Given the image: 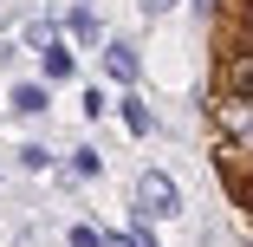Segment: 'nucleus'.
<instances>
[{
	"instance_id": "14",
	"label": "nucleus",
	"mask_w": 253,
	"mask_h": 247,
	"mask_svg": "<svg viewBox=\"0 0 253 247\" xmlns=\"http://www.w3.org/2000/svg\"><path fill=\"white\" fill-rule=\"evenodd\" d=\"M175 7V0H143V13H169Z\"/></svg>"
},
{
	"instance_id": "2",
	"label": "nucleus",
	"mask_w": 253,
	"mask_h": 247,
	"mask_svg": "<svg viewBox=\"0 0 253 247\" xmlns=\"http://www.w3.org/2000/svg\"><path fill=\"white\" fill-rule=\"evenodd\" d=\"M221 98L253 104V52H247V46H234V52L221 59Z\"/></svg>"
},
{
	"instance_id": "7",
	"label": "nucleus",
	"mask_w": 253,
	"mask_h": 247,
	"mask_svg": "<svg viewBox=\"0 0 253 247\" xmlns=\"http://www.w3.org/2000/svg\"><path fill=\"white\" fill-rule=\"evenodd\" d=\"M117 117H124V130H130V137H149V130H156V117L143 111V98H136V85L124 91V104H117Z\"/></svg>"
},
{
	"instance_id": "5",
	"label": "nucleus",
	"mask_w": 253,
	"mask_h": 247,
	"mask_svg": "<svg viewBox=\"0 0 253 247\" xmlns=\"http://www.w3.org/2000/svg\"><path fill=\"white\" fill-rule=\"evenodd\" d=\"M65 39L72 46H104V20H97L91 7H72L65 13Z\"/></svg>"
},
{
	"instance_id": "8",
	"label": "nucleus",
	"mask_w": 253,
	"mask_h": 247,
	"mask_svg": "<svg viewBox=\"0 0 253 247\" xmlns=\"http://www.w3.org/2000/svg\"><path fill=\"white\" fill-rule=\"evenodd\" d=\"M104 247H156V234H149V221H143V215H130V228L104 234Z\"/></svg>"
},
{
	"instance_id": "12",
	"label": "nucleus",
	"mask_w": 253,
	"mask_h": 247,
	"mask_svg": "<svg viewBox=\"0 0 253 247\" xmlns=\"http://www.w3.org/2000/svg\"><path fill=\"white\" fill-rule=\"evenodd\" d=\"M234 46H247V52H253V0L240 7V26H234Z\"/></svg>"
},
{
	"instance_id": "1",
	"label": "nucleus",
	"mask_w": 253,
	"mask_h": 247,
	"mask_svg": "<svg viewBox=\"0 0 253 247\" xmlns=\"http://www.w3.org/2000/svg\"><path fill=\"white\" fill-rule=\"evenodd\" d=\"M136 215H143V221H169V215H182V189H175L169 169H143V176H136Z\"/></svg>"
},
{
	"instance_id": "3",
	"label": "nucleus",
	"mask_w": 253,
	"mask_h": 247,
	"mask_svg": "<svg viewBox=\"0 0 253 247\" xmlns=\"http://www.w3.org/2000/svg\"><path fill=\"white\" fill-rule=\"evenodd\" d=\"M214 124L227 143H240V150H253V104H240V98H221L214 104Z\"/></svg>"
},
{
	"instance_id": "6",
	"label": "nucleus",
	"mask_w": 253,
	"mask_h": 247,
	"mask_svg": "<svg viewBox=\"0 0 253 247\" xmlns=\"http://www.w3.org/2000/svg\"><path fill=\"white\" fill-rule=\"evenodd\" d=\"M7 104H13V117H39L45 104H52V91H45L39 78H20V85H13V98H7Z\"/></svg>"
},
{
	"instance_id": "11",
	"label": "nucleus",
	"mask_w": 253,
	"mask_h": 247,
	"mask_svg": "<svg viewBox=\"0 0 253 247\" xmlns=\"http://www.w3.org/2000/svg\"><path fill=\"white\" fill-rule=\"evenodd\" d=\"M52 33H59L52 20H33V26H26V46H39V52H45V46H52Z\"/></svg>"
},
{
	"instance_id": "10",
	"label": "nucleus",
	"mask_w": 253,
	"mask_h": 247,
	"mask_svg": "<svg viewBox=\"0 0 253 247\" xmlns=\"http://www.w3.org/2000/svg\"><path fill=\"white\" fill-rule=\"evenodd\" d=\"M20 163H26V169H52V150H39V143H20Z\"/></svg>"
},
{
	"instance_id": "9",
	"label": "nucleus",
	"mask_w": 253,
	"mask_h": 247,
	"mask_svg": "<svg viewBox=\"0 0 253 247\" xmlns=\"http://www.w3.org/2000/svg\"><path fill=\"white\" fill-rule=\"evenodd\" d=\"M45 78H72V52H65V46L52 39V46H45Z\"/></svg>"
},
{
	"instance_id": "13",
	"label": "nucleus",
	"mask_w": 253,
	"mask_h": 247,
	"mask_svg": "<svg viewBox=\"0 0 253 247\" xmlns=\"http://www.w3.org/2000/svg\"><path fill=\"white\" fill-rule=\"evenodd\" d=\"M104 163H97V150H72V176H97Z\"/></svg>"
},
{
	"instance_id": "4",
	"label": "nucleus",
	"mask_w": 253,
	"mask_h": 247,
	"mask_svg": "<svg viewBox=\"0 0 253 247\" xmlns=\"http://www.w3.org/2000/svg\"><path fill=\"white\" fill-rule=\"evenodd\" d=\"M104 72H111V85H136L143 78V65H136V52L124 39H104Z\"/></svg>"
}]
</instances>
